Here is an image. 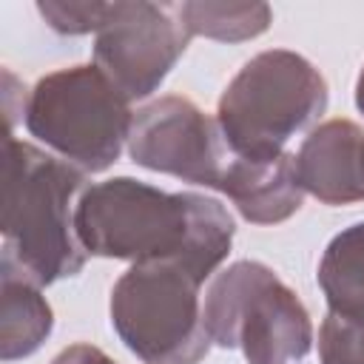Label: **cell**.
Here are the masks:
<instances>
[{
	"label": "cell",
	"instance_id": "obj_1",
	"mask_svg": "<svg viewBox=\"0 0 364 364\" xmlns=\"http://www.w3.org/2000/svg\"><path fill=\"white\" fill-rule=\"evenodd\" d=\"M74 230L88 256L131 264L176 262L205 282L228 259L236 225L213 196L168 193L134 176H114L80 193Z\"/></svg>",
	"mask_w": 364,
	"mask_h": 364
},
{
	"label": "cell",
	"instance_id": "obj_2",
	"mask_svg": "<svg viewBox=\"0 0 364 364\" xmlns=\"http://www.w3.org/2000/svg\"><path fill=\"white\" fill-rule=\"evenodd\" d=\"M85 173L43 148L6 136L3 154V250L37 282L77 276L85 250L74 230V196Z\"/></svg>",
	"mask_w": 364,
	"mask_h": 364
},
{
	"label": "cell",
	"instance_id": "obj_3",
	"mask_svg": "<svg viewBox=\"0 0 364 364\" xmlns=\"http://www.w3.org/2000/svg\"><path fill=\"white\" fill-rule=\"evenodd\" d=\"M327 97V82L307 57L267 48L250 57L228 82L216 105V122L230 156L270 159L324 114Z\"/></svg>",
	"mask_w": 364,
	"mask_h": 364
},
{
	"label": "cell",
	"instance_id": "obj_4",
	"mask_svg": "<svg viewBox=\"0 0 364 364\" xmlns=\"http://www.w3.org/2000/svg\"><path fill=\"white\" fill-rule=\"evenodd\" d=\"M202 316L210 344L239 350L247 364H299L316 341L296 290L256 259L233 262L213 276Z\"/></svg>",
	"mask_w": 364,
	"mask_h": 364
},
{
	"label": "cell",
	"instance_id": "obj_5",
	"mask_svg": "<svg viewBox=\"0 0 364 364\" xmlns=\"http://www.w3.org/2000/svg\"><path fill=\"white\" fill-rule=\"evenodd\" d=\"M23 119L54 156L82 173H102L128 145L134 111L125 94L91 63L40 77L28 91Z\"/></svg>",
	"mask_w": 364,
	"mask_h": 364
},
{
	"label": "cell",
	"instance_id": "obj_6",
	"mask_svg": "<svg viewBox=\"0 0 364 364\" xmlns=\"http://www.w3.org/2000/svg\"><path fill=\"white\" fill-rule=\"evenodd\" d=\"M199 282L176 262L131 264L111 287V327L145 364H199L210 350Z\"/></svg>",
	"mask_w": 364,
	"mask_h": 364
},
{
	"label": "cell",
	"instance_id": "obj_7",
	"mask_svg": "<svg viewBox=\"0 0 364 364\" xmlns=\"http://www.w3.org/2000/svg\"><path fill=\"white\" fill-rule=\"evenodd\" d=\"M191 43L176 6L148 0H114L94 40V65L128 102L151 97Z\"/></svg>",
	"mask_w": 364,
	"mask_h": 364
},
{
	"label": "cell",
	"instance_id": "obj_8",
	"mask_svg": "<svg viewBox=\"0 0 364 364\" xmlns=\"http://www.w3.org/2000/svg\"><path fill=\"white\" fill-rule=\"evenodd\" d=\"M128 154L139 168L213 191L230 162L216 117L179 94H165L134 114Z\"/></svg>",
	"mask_w": 364,
	"mask_h": 364
},
{
	"label": "cell",
	"instance_id": "obj_9",
	"mask_svg": "<svg viewBox=\"0 0 364 364\" xmlns=\"http://www.w3.org/2000/svg\"><path fill=\"white\" fill-rule=\"evenodd\" d=\"M296 173L304 193L321 205L364 202V131L353 119H327L316 125L299 154Z\"/></svg>",
	"mask_w": 364,
	"mask_h": 364
},
{
	"label": "cell",
	"instance_id": "obj_10",
	"mask_svg": "<svg viewBox=\"0 0 364 364\" xmlns=\"http://www.w3.org/2000/svg\"><path fill=\"white\" fill-rule=\"evenodd\" d=\"M219 193L253 225L287 222L304 202V188L296 173V154L282 151L270 159L230 156Z\"/></svg>",
	"mask_w": 364,
	"mask_h": 364
},
{
	"label": "cell",
	"instance_id": "obj_11",
	"mask_svg": "<svg viewBox=\"0 0 364 364\" xmlns=\"http://www.w3.org/2000/svg\"><path fill=\"white\" fill-rule=\"evenodd\" d=\"M11 253L0 256V355L3 361L28 358L54 330L48 299Z\"/></svg>",
	"mask_w": 364,
	"mask_h": 364
},
{
	"label": "cell",
	"instance_id": "obj_12",
	"mask_svg": "<svg viewBox=\"0 0 364 364\" xmlns=\"http://www.w3.org/2000/svg\"><path fill=\"white\" fill-rule=\"evenodd\" d=\"M316 279L333 316L364 318V222L344 228L327 242Z\"/></svg>",
	"mask_w": 364,
	"mask_h": 364
},
{
	"label": "cell",
	"instance_id": "obj_13",
	"mask_svg": "<svg viewBox=\"0 0 364 364\" xmlns=\"http://www.w3.org/2000/svg\"><path fill=\"white\" fill-rule=\"evenodd\" d=\"M182 26L191 37H208L219 43H245L264 34L273 23L267 3H208L191 0L176 6Z\"/></svg>",
	"mask_w": 364,
	"mask_h": 364
},
{
	"label": "cell",
	"instance_id": "obj_14",
	"mask_svg": "<svg viewBox=\"0 0 364 364\" xmlns=\"http://www.w3.org/2000/svg\"><path fill=\"white\" fill-rule=\"evenodd\" d=\"M321 364H364V318H341L327 313L318 327Z\"/></svg>",
	"mask_w": 364,
	"mask_h": 364
},
{
	"label": "cell",
	"instance_id": "obj_15",
	"mask_svg": "<svg viewBox=\"0 0 364 364\" xmlns=\"http://www.w3.org/2000/svg\"><path fill=\"white\" fill-rule=\"evenodd\" d=\"M37 11L43 20L57 31V34H97L108 14L111 3H97V0H80V3H63V0H40Z\"/></svg>",
	"mask_w": 364,
	"mask_h": 364
},
{
	"label": "cell",
	"instance_id": "obj_16",
	"mask_svg": "<svg viewBox=\"0 0 364 364\" xmlns=\"http://www.w3.org/2000/svg\"><path fill=\"white\" fill-rule=\"evenodd\" d=\"M51 364H117V361L111 355H105L100 347L77 341V344H68L65 350H60L51 358Z\"/></svg>",
	"mask_w": 364,
	"mask_h": 364
},
{
	"label": "cell",
	"instance_id": "obj_17",
	"mask_svg": "<svg viewBox=\"0 0 364 364\" xmlns=\"http://www.w3.org/2000/svg\"><path fill=\"white\" fill-rule=\"evenodd\" d=\"M355 108H358L361 117H364V65H361V74H358V80H355Z\"/></svg>",
	"mask_w": 364,
	"mask_h": 364
}]
</instances>
